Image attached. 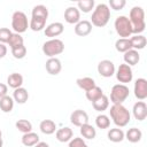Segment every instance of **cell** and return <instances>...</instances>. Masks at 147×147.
Instances as JSON below:
<instances>
[{
    "instance_id": "6da1fadb",
    "label": "cell",
    "mask_w": 147,
    "mask_h": 147,
    "mask_svg": "<svg viewBox=\"0 0 147 147\" xmlns=\"http://www.w3.org/2000/svg\"><path fill=\"white\" fill-rule=\"evenodd\" d=\"M130 23L132 25V33L140 34L145 31L146 22H145V11L140 6H134L130 10L129 15Z\"/></svg>"
},
{
    "instance_id": "7a4b0ae2",
    "label": "cell",
    "mask_w": 147,
    "mask_h": 147,
    "mask_svg": "<svg viewBox=\"0 0 147 147\" xmlns=\"http://www.w3.org/2000/svg\"><path fill=\"white\" fill-rule=\"evenodd\" d=\"M110 117L113 119V122L115 123L116 126L118 127H124L129 124L130 119H131V114L127 110L126 107H124L123 105H113L110 107L109 110Z\"/></svg>"
},
{
    "instance_id": "3957f363",
    "label": "cell",
    "mask_w": 147,
    "mask_h": 147,
    "mask_svg": "<svg viewBox=\"0 0 147 147\" xmlns=\"http://www.w3.org/2000/svg\"><path fill=\"white\" fill-rule=\"evenodd\" d=\"M110 18V9L106 3H99L94 8V11L91 17V24L98 28H103L107 25Z\"/></svg>"
},
{
    "instance_id": "277c9868",
    "label": "cell",
    "mask_w": 147,
    "mask_h": 147,
    "mask_svg": "<svg viewBox=\"0 0 147 147\" xmlns=\"http://www.w3.org/2000/svg\"><path fill=\"white\" fill-rule=\"evenodd\" d=\"M64 51V44L61 39L54 38L49 39L44 42L42 45V53L48 57H55L56 55H60Z\"/></svg>"
},
{
    "instance_id": "5b68a950",
    "label": "cell",
    "mask_w": 147,
    "mask_h": 147,
    "mask_svg": "<svg viewBox=\"0 0 147 147\" xmlns=\"http://www.w3.org/2000/svg\"><path fill=\"white\" fill-rule=\"evenodd\" d=\"M130 90L124 84H116L110 91V101L113 105H123V102L129 98Z\"/></svg>"
},
{
    "instance_id": "8992f818",
    "label": "cell",
    "mask_w": 147,
    "mask_h": 147,
    "mask_svg": "<svg viewBox=\"0 0 147 147\" xmlns=\"http://www.w3.org/2000/svg\"><path fill=\"white\" fill-rule=\"evenodd\" d=\"M114 25H115V30H116L117 34L121 38H129L132 34V25L130 23L129 17H126L124 15L116 17Z\"/></svg>"
},
{
    "instance_id": "52a82bcc",
    "label": "cell",
    "mask_w": 147,
    "mask_h": 147,
    "mask_svg": "<svg viewBox=\"0 0 147 147\" xmlns=\"http://www.w3.org/2000/svg\"><path fill=\"white\" fill-rule=\"evenodd\" d=\"M11 28L15 31V33H20V34L28 30L29 22H28L26 15L23 11L17 10L13 14V16H11Z\"/></svg>"
},
{
    "instance_id": "ba28073f",
    "label": "cell",
    "mask_w": 147,
    "mask_h": 147,
    "mask_svg": "<svg viewBox=\"0 0 147 147\" xmlns=\"http://www.w3.org/2000/svg\"><path fill=\"white\" fill-rule=\"evenodd\" d=\"M116 78L121 84L125 85L126 83H130L133 78V72H132L131 67L125 63L119 64V67L117 68V71H116Z\"/></svg>"
},
{
    "instance_id": "9c48e42d",
    "label": "cell",
    "mask_w": 147,
    "mask_h": 147,
    "mask_svg": "<svg viewBox=\"0 0 147 147\" xmlns=\"http://www.w3.org/2000/svg\"><path fill=\"white\" fill-rule=\"evenodd\" d=\"M98 72L105 78H109L115 74V64L110 60H102L98 64Z\"/></svg>"
},
{
    "instance_id": "30bf717a",
    "label": "cell",
    "mask_w": 147,
    "mask_h": 147,
    "mask_svg": "<svg viewBox=\"0 0 147 147\" xmlns=\"http://www.w3.org/2000/svg\"><path fill=\"white\" fill-rule=\"evenodd\" d=\"M70 122L71 124H74L75 126H78L80 127L82 125L84 124H87L88 123V115L85 110H82V109H76L71 113L70 115Z\"/></svg>"
},
{
    "instance_id": "8fae6325",
    "label": "cell",
    "mask_w": 147,
    "mask_h": 147,
    "mask_svg": "<svg viewBox=\"0 0 147 147\" xmlns=\"http://www.w3.org/2000/svg\"><path fill=\"white\" fill-rule=\"evenodd\" d=\"M133 92H134V96L142 101L147 98V80L145 78H138L134 83V88H133Z\"/></svg>"
},
{
    "instance_id": "7c38bea8",
    "label": "cell",
    "mask_w": 147,
    "mask_h": 147,
    "mask_svg": "<svg viewBox=\"0 0 147 147\" xmlns=\"http://www.w3.org/2000/svg\"><path fill=\"white\" fill-rule=\"evenodd\" d=\"M64 20L69 24H77L80 21V11L77 7L70 6L64 10Z\"/></svg>"
},
{
    "instance_id": "4fadbf2b",
    "label": "cell",
    "mask_w": 147,
    "mask_h": 147,
    "mask_svg": "<svg viewBox=\"0 0 147 147\" xmlns=\"http://www.w3.org/2000/svg\"><path fill=\"white\" fill-rule=\"evenodd\" d=\"M45 68H46V71L52 75V76H56L61 72L62 70V64H61V61L57 59V57H49L47 61H46V64H45Z\"/></svg>"
},
{
    "instance_id": "5bb4252c",
    "label": "cell",
    "mask_w": 147,
    "mask_h": 147,
    "mask_svg": "<svg viewBox=\"0 0 147 147\" xmlns=\"http://www.w3.org/2000/svg\"><path fill=\"white\" fill-rule=\"evenodd\" d=\"M64 30V26L61 22H54V23H51L49 25H47L44 30L45 32V36L46 37H49L52 39H54L55 37L60 36Z\"/></svg>"
},
{
    "instance_id": "9a60e30c",
    "label": "cell",
    "mask_w": 147,
    "mask_h": 147,
    "mask_svg": "<svg viewBox=\"0 0 147 147\" xmlns=\"http://www.w3.org/2000/svg\"><path fill=\"white\" fill-rule=\"evenodd\" d=\"M133 116L137 121H144L147 117V105L144 101H138L133 105V109H132Z\"/></svg>"
},
{
    "instance_id": "2e32d148",
    "label": "cell",
    "mask_w": 147,
    "mask_h": 147,
    "mask_svg": "<svg viewBox=\"0 0 147 147\" xmlns=\"http://www.w3.org/2000/svg\"><path fill=\"white\" fill-rule=\"evenodd\" d=\"M92 31V24L90 21L87 20H83L79 21L76 25H75V33L79 37H85L88 36Z\"/></svg>"
},
{
    "instance_id": "e0dca14e",
    "label": "cell",
    "mask_w": 147,
    "mask_h": 147,
    "mask_svg": "<svg viewBox=\"0 0 147 147\" xmlns=\"http://www.w3.org/2000/svg\"><path fill=\"white\" fill-rule=\"evenodd\" d=\"M55 136H56V139L60 142H68V141H70L72 139L74 132H72V130L70 127L64 126V127H61V129L56 130Z\"/></svg>"
},
{
    "instance_id": "ac0fdd59",
    "label": "cell",
    "mask_w": 147,
    "mask_h": 147,
    "mask_svg": "<svg viewBox=\"0 0 147 147\" xmlns=\"http://www.w3.org/2000/svg\"><path fill=\"white\" fill-rule=\"evenodd\" d=\"M123 59H124L125 64H127V65H130V67H131V65H136V64H138V62L140 61V54H139V52L136 51V49H130V51H127V52L124 53Z\"/></svg>"
},
{
    "instance_id": "d6986e66",
    "label": "cell",
    "mask_w": 147,
    "mask_h": 147,
    "mask_svg": "<svg viewBox=\"0 0 147 147\" xmlns=\"http://www.w3.org/2000/svg\"><path fill=\"white\" fill-rule=\"evenodd\" d=\"M130 39V42H131V47L132 49H136V51H139V49H144L146 44H147V39L145 36L142 34H134L133 37L129 38Z\"/></svg>"
},
{
    "instance_id": "ffe728a7",
    "label": "cell",
    "mask_w": 147,
    "mask_h": 147,
    "mask_svg": "<svg viewBox=\"0 0 147 147\" xmlns=\"http://www.w3.org/2000/svg\"><path fill=\"white\" fill-rule=\"evenodd\" d=\"M13 99H14L15 102H17L20 105L25 103L28 101V99H29V92H28V90L24 88V87H18V88L14 90V92H13Z\"/></svg>"
},
{
    "instance_id": "44dd1931",
    "label": "cell",
    "mask_w": 147,
    "mask_h": 147,
    "mask_svg": "<svg viewBox=\"0 0 147 147\" xmlns=\"http://www.w3.org/2000/svg\"><path fill=\"white\" fill-rule=\"evenodd\" d=\"M7 84L9 87L16 90L18 87H22L23 84V76L18 72H13L7 77Z\"/></svg>"
},
{
    "instance_id": "7402d4cb",
    "label": "cell",
    "mask_w": 147,
    "mask_h": 147,
    "mask_svg": "<svg viewBox=\"0 0 147 147\" xmlns=\"http://www.w3.org/2000/svg\"><path fill=\"white\" fill-rule=\"evenodd\" d=\"M46 21H47V18H44L40 16H31L29 28L32 31H41L46 25Z\"/></svg>"
},
{
    "instance_id": "603a6c76",
    "label": "cell",
    "mask_w": 147,
    "mask_h": 147,
    "mask_svg": "<svg viewBox=\"0 0 147 147\" xmlns=\"http://www.w3.org/2000/svg\"><path fill=\"white\" fill-rule=\"evenodd\" d=\"M39 129L44 134H53L56 132V124L52 119H44L40 122Z\"/></svg>"
},
{
    "instance_id": "cb8c5ba5",
    "label": "cell",
    "mask_w": 147,
    "mask_h": 147,
    "mask_svg": "<svg viewBox=\"0 0 147 147\" xmlns=\"http://www.w3.org/2000/svg\"><path fill=\"white\" fill-rule=\"evenodd\" d=\"M142 138V132L140 129L138 127H131L126 131L125 133V139H127L132 144H136V142H139Z\"/></svg>"
},
{
    "instance_id": "d4e9b609",
    "label": "cell",
    "mask_w": 147,
    "mask_h": 147,
    "mask_svg": "<svg viewBox=\"0 0 147 147\" xmlns=\"http://www.w3.org/2000/svg\"><path fill=\"white\" fill-rule=\"evenodd\" d=\"M92 106H93L94 110L102 113V111H105L109 107V98L103 94L102 96H100L99 99H96L95 101H93L92 102Z\"/></svg>"
},
{
    "instance_id": "484cf974",
    "label": "cell",
    "mask_w": 147,
    "mask_h": 147,
    "mask_svg": "<svg viewBox=\"0 0 147 147\" xmlns=\"http://www.w3.org/2000/svg\"><path fill=\"white\" fill-rule=\"evenodd\" d=\"M108 139L113 142H121L123 141V139L125 138V133L122 129H118V127H115V129H110L108 131V134H107Z\"/></svg>"
},
{
    "instance_id": "4316f807",
    "label": "cell",
    "mask_w": 147,
    "mask_h": 147,
    "mask_svg": "<svg viewBox=\"0 0 147 147\" xmlns=\"http://www.w3.org/2000/svg\"><path fill=\"white\" fill-rule=\"evenodd\" d=\"M38 142H39V136L32 131L29 133H24L22 137V144L26 147H32Z\"/></svg>"
},
{
    "instance_id": "83f0119b",
    "label": "cell",
    "mask_w": 147,
    "mask_h": 147,
    "mask_svg": "<svg viewBox=\"0 0 147 147\" xmlns=\"http://www.w3.org/2000/svg\"><path fill=\"white\" fill-rule=\"evenodd\" d=\"M76 83H77L78 87L82 88V90H84L85 92L88 91V90H91V88H93L94 86H96L95 85V80L93 78H91V77H82V78H78L76 80Z\"/></svg>"
},
{
    "instance_id": "f1b7e54d",
    "label": "cell",
    "mask_w": 147,
    "mask_h": 147,
    "mask_svg": "<svg viewBox=\"0 0 147 147\" xmlns=\"http://www.w3.org/2000/svg\"><path fill=\"white\" fill-rule=\"evenodd\" d=\"M115 48L119 53H125V52L132 49L130 39L129 38H119V39H117L116 42H115Z\"/></svg>"
},
{
    "instance_id": "f546056e",
    "label": "cell",
    "mask_w": 147,
    "mask_h": 147,
    "mask_svg": "<svg viewBox=\"0 0 147 147\" xmlns=\"http://www.w3.org/2000/svg\"><path fill=\"white\" fill-rule=\"evenodd\" d=\"M80 134L83 136V138L85 139H94L96 136V130L94 129V126H92L91 124H84L80 126Z\"/></svg>"
},
{
    "instance_id": "4dcf8cb0",
    "label": "cell",
    "mask_w": 147,
    "mask_h": 147,
    "mask_svg": "<svg viewBox=\"0 0 147 147\" xmlns=\"http://www.w3.org/2000/svg\"><path fill=\"white\" fill-rule=\"evenodd\" d=\"M14 108V99L9 95H6L0 99V109L3 113H10Z\"/></svg>"
},
{
    "instance_id": "1f68e13d",
    "label": "cell",
    "mask_w": 147,
    "mask_h": 147,
    "mask_svg": "<svg viewBox=\"0 0 147 147\" xmlns=\"http://www.w3.org/2000/svg\"><path fill=\"white\" fill-rule=\"evenodd\" d=\"M85 95H86V99H87L88 101L93 102V101H95L96 99H99L100 96L103 95V91H102L101 87H99V86H94L93 88L86 91V92H85Z\"/></svg>"
},
{
    "instance_id": "d6a6232c",
    "label": "cell",
    "mask_w": 147,
    "mask_h": 147,
    "mask_svg": "<svg viewBox=\"0 0 147 147\" xmlns=\"http://www.w3.org/2000/svg\"><path fill=\"white\" fill-rule=\"evenodd\" d=\"M15 126H16V129H17L20 132H22L23 134H24V133H29V132L32 131V124H31V122L28 121V119H18V121L15 123Z\"/></svg>"
},
{
    "instance_id": "836d02e7",
    "label": "cell",
    "mask_w": 147,
    "mask_h": 147,
    "mask_svg": "<svg viewBox=\"0 0 147 147\" xmlns=\"http://www.w3.org/2000/svg\"><path fill=\"white\" fill-rule=\"evenodd\" d=\"M8 45H9V47L13 49V48H15V47H18V46H22V45H24V39H23V37L20 34V33H11V36L9 37V40H8V42H7Z\"/></svg>"
},
{
    "instance_id": "e575fe53",
    "label": "cell",
    "mask_w": 147,
    "mask_h": 147,
    "mask_svg": "<svg viewBox=\"0 0 147 147\" xmlns=\"http://www.w3.org/2000/svg\"><path fill=\"white\" fill-rule=\"evenodd\" d=\"M95 125H96L99 129H101V130L108 129L109 125H110V119H109V117H108L107 115L100 114V115H98L96 118H95Z\"/></svg>"
},
{
    "instance_id": "d590c367",
    "label": "cell",
    "mask_w": 147,
    "mask_h": 147,
    "mask_svg": "<svg viewBox=\"0 0 147 147\" xmlns=\"http://www.w3.org/2000/svg\"><path fill=\"white\" fill-rule=\"evenodd\" d=\"M77 8L83 13H90L94 8V0H80L77 2Z\"/></svg>"
},
{
    "instance_id": "8d00e7d4",
    "label": "cell",
    "mask_w": 147,
    "mask_h": 147,
    "mask_svg": "<svg viewBox=\"0 0 147 147\" xmlns=\"http://www.w3.org/2000/svg\"><path fill=\"white\" fill-rule=\"evenodd\" d=\"M31 16H40V17L47 18L48 17V9L44 5H37V6L33 7Z\"/></svg>"
},
{
    "instance_id": "74e56055",
    "label": "cell",
    "mask_w": 147,
    "mask_h": 147,
    "mask_svg": "<svg viewBox=\"0 0 147 147\" xmlns=\"http://www.w3.org/2000/svg\"><path fill=\"white\" fill-rule=\"evenodd\" d=\"M11 54H13V56L15 59L21 60V59L25 57V55H26V47L24 45L18 46V47H15V48L11 49Z\"/></svg>"
},
{
    "instance_id": "f35d334b",
    "label": "cell",
    "mask_w": 147,
    "mask_h": 147,
    "mask_svg": "<svg viewBox=\"0 0 147 147\" xmlns=\"http://www.w3.org/2000/svg\"><path fill=\"white\" fill-rule=\"evenodd\" d=\"M11 33H13V32H11L8 28H0V42H1V44L8 42L9 37L11 36Z\"/></svg>"
},
{
    "instance_id": "ab89813d",
    "label": "cell",
    "mask_w": 147,
    "mask_h": 147,
    "mask_svg": "<svg viewBox=\"0 0 147 147\" xmlns=\"http://www.w3.org/2000/svg\"><path fill=\"white\" fill-rule=\"evenodd\" d=\"M125 5H126L125 0H109V6L114 10H121L124 8Z\"/></svg>"
},
{
    "instance_id": "60d3db41",
    "label": "cell",
    "mask_w": 147,
    "mask_h": 147,
    "mask_svg": "<svg viewBox=\"0 0 147 147\" xmlns=\"http://www.w3.org/2000/svg\"><path fill=\"white\" fill-rule=\"evenodd\" d=\"M69 147H88L83 138H72L69 141Z\"/></svg>"
},
{
    "instance_id": "b9f144b4",
    "label": "cell",
    "mask_w": 147,
    "mask_h": 147,
    "mask_svg": "<svg viewBox=\"0 0 147 147\" xmlns=\"http://www.w3.org/2000/svg\"><path fill=\"white\" fill-rule=\"evenodd\" d=\"M7 92H8V86L6 84H3V83H0V99L6 96Z\"/></svg>"
},
{
    "instance_id": "7bdbcfd3",
    "label": "cell",
    "mask_w": 147,
    "mask_h": 147,
    "mask_svg": "<svg viewBox=\"0 0 147 147\" xmlns=\"http://www.w3.org/2000/svg\"><path fill=\"white\" fill-rule=\"evenodd\" d=\"M7 54V46L5 44H1L0 42V59L5 57Z\"/></svg>"
},
{
    "instance_id": "ee69618b",
    "label": "cell",
    "mask_w": 147,
    "mask_h": 147,
    "mask_svg": "<svg viewBox=\"0 0 147 147\" xmlns=\"http://www.w3.org/2000/svg\"><path fill=\"white\" fill-rule=\"evenodd\" d=\"M33 147H49V145L47 142H44V141H39L37 145H34Z\"/></svg>"
},
{
    "instance_id": "f6af8a7d",
    "label": "cell",
    "mask_w": 147,
    "mask_h": 147,
    "mask_svg": "<svg viewBox=\"0 0 147 147\" xmlns=\"http://www.w3.org/2000/svg\"><path fill=\"white\" fill-rule=\"evenodd\" d=\"M3 145V141H2V138H0V147H2Z\"/></svg>"
},
{
    "instance_id": "bcb514c9",
    "label": "cell",
    "mask_w": 147,
    "mask_h": 147,
    "mask_svg": "<svg viewBox=\"0 0 147 147\" xmlns=\"http://www.w3.org/2000/svg\"><path fill=\"white\" fill-rule=\"evenodd\" d=\"M2 137V132H1V130H0V138Z\"/></svg>"
}]
</instances>
